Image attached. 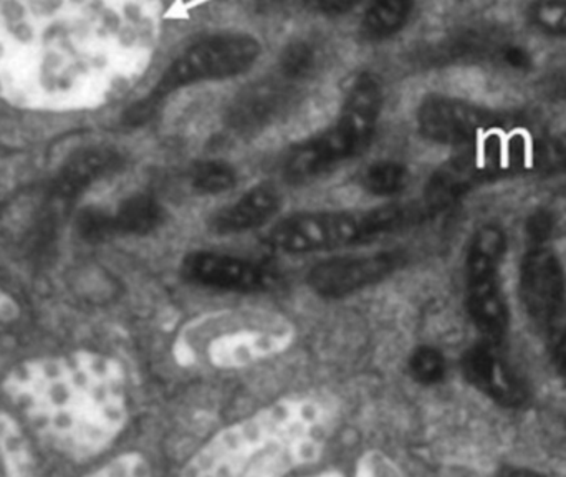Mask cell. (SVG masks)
Here are the masks:
<instances>
[{
    "label": "cell",
    "mask_w": 566,
    "mask_h": 477,
    "mask_svg": "<svg viewBox=\"0 0 566 477\" xmlns=\"http://www.w3.org/2000/svg\"><path fill=\"white\" fill-rule=\"evenodd\" d=\"M419 372L426 376H436L442 372V360L434 352H424L418 359Z\"/></svg>",
    "instance_id": "26"
},
{
    "label": "cell",
    "mask_w": 566,
    "mask_h": 477,
    "mask_svg": "<svg viewBox=\"0 0 566 477\" xmlns=\"http://www.w3.org/2000/svg\"><path fill=\"white\" fill-rule=\"evenodd\" d=\"M282 209V195L274 185H255L235 201L209 218L208 229L216 236H241L274 225Z\"/></svg>",
    "instance_id": "13"
},
{
    "label": "cell",
    "mask_w": 566,
    "mask_h": 477,
    "mask_svg": "<svg viewBox=\"0 0 566 477\" xmlns=\"http://www.w3.org/2000/svg\"><path fill=\"white\" fill-rule=\"evenodd\" d=\"M112 221L113 231L122 235H151L165 221V209L155 196L135 195L122 203Z\"/></svg>",
    "instance_id": "16"
},
{
    "label": "cell",
    "mask_w": 566,
    "mask_h": 477,
    "mask_svg": "<svg viewBox=\"0 0 566 477\" xmlns=\"http://www.w3.org/2000/svg\"><path fill=\"white\" fill-rule=\"evenodd\" d=\"M338 419L325 396H286L219 429L179 477H289L322 458Z\"/></svg>",
    "instance_id": "2"
},
{
    "label": "cell",
    "mask_w": 566,
    "mask_h": 477,
    "mask_svg": "<svg viewBox=\"0 0 566 477\" xmlns=\"http://www.w3.org/2000/svg\"><path fill=\"white\" fill-rule=\"evenodd\" d=\"M356 3L343 2V0H323V2L313 3V9L326 15H343V13L352 12Z\"/></svg>",
    "instance_id": "25"
},
{
    "label": "cell",
    "mask_w": 566,
    "mask_h": 477,
    "mask_svg": "<svg viewBox=\"0 0 566 477\" xmlns=\"http://www.w3.org/2000/svg\"><path fill=\"white\" fill-rule=\"evenodd\" d=\"M499 477H545L541 473L532 471L525 468H504Z\"/></svg>",
    "instance_id": "28"
},
{
    "label": "cell",
    "mask_w": 566,
    "mask_h": 477,
    "mask_svg": "<svg viewBox=\"0 0 566 477\" xmlns=\"http://www.w3.org/2000/svg\"><path fill=\"white\" fill-rule=\"evenodd\" d=\"M555 356H557L558 365L566 372V335L558 340L557 349H555Z\"/></svg>",
    "instance_id": "29"
},
{
    "label": "cell",
    "mask_w": 566,
    "mask_h": 477,
    "mask_svg": "<svg viewBox=\"0 0 566 477\" xmlns=\"http://www.w3.org/2000/svg\"><path fill=\"white\" fill-rule=\"evenodd\" d=\"M382 106L381 80L371 72L359 73L346 90L333 122L286 152L283 179L292 185H306L358 158L375 139Z\"/></svg>",
    "instance_id": "3"
},
{
    "label": "cell",
    "mask_w": 566,
    "mask_h": 477,
    "mask_svg": "<svg viewBox=\"0 0 566 477\" xmlns=\"http://www.w3.org/2000/svg\"><path fill=\"white\" fill-rule=\"evenodd\" d=\"M186 279L216 289L254 292L274 286L279 280L271 263L219 250H189L181 260Z\"/></svg>",
    "instance_id": "8"
},
{
    "label": "cell",
    "mask_w": 566,
    "mask_h": 477,
    "mask_svg": "<svg viewBox=\"0 0 566 477\" xmlns=\"http://www.w3.org/2000/svg\"><path fill=\"white\" fill-rule=\"evenodd\" d=\"M465 369L474 385L497 405L517 409L527 403V388L501 352L499 343L484 340L472 349L465 360Z\"/></svg>",
    "instance_id": "12"
},
{
    "label": "cell",
    "mask_w": 566,
    "mask_h": 477,
    "mask_svg": "<svg viewBox=\"0 0 566 477\" xmlns=\"http://www.w3.org/2000/svg\"><path fill=\"white\" fill-rule=\"evenodd\" d=\"M298 89L277 75L259 80L242 90L228 110L226 122L234 132L255 133L281 120L292 108Z\"/></svg>",
    "instance_id": "11"
},
{
    "label": "cell",
    "mask_w": 566,
    "mask_h": 477,
    "mask_svg": "<svg viewBox=\"0 0 566 477\" xmlns=\"http://www.w3.org/2000/svg\"><path fill=\"white\" fill-rule=\"evenodd\" d=\"M495 56L505 69L514 70V72H527L534 65L532 53L525 46L518 43H505L495 50Z\"/></svg>",
    "instance_id": "24"
},
{
    "label": "cell",
    "mask_w": 566,
    "mask_h": 477,
    "mask_svg": "<svg viewBox=\"0 0 566 477\" xmlns=\"http://www.w3.org/2000/svg\"><path fill=\"white\" fill-rule=\"evenodd\" d=\"M303 477H346L338 469H325V471L315 473V475L303 476Z\"/></svg>",
    "instance_id": "30"
},
{
    "label": "cell",
    "mask_w": 566,
    "mask_h": 477,
    "mask_svg": "<svg viewBox=\"0 0 566 477\" xmlns=\"http://www.w3.org/2000/svg\"><path fill=\"white\" fill-rule=\"evenodd\" d=\"M96 477H151L148 462L139 453H126Z\"/></svg>",
    "instance_id": "22"
},
{
    "label": "cell",
    "mask_w": 566,
    "mask_h": 477,
    "mask_svg": "<svg viewBox=\"0 0 566 477\" xmlns=\"http://www.w3.org/2000/svg\"><path fill=\"white\" fill-rule=\"evenodd\" d=\"M415 12L409 0H378L369 3L361 15V33L369 42H385L406 29Z\"/></svg>",
    "instance_id": "15"
},
{
    "label": "cell",
    "mask_w": 566,
    "mask_h": 477,
    "mask_svg": "<svg viewBox=\"0 0 566 477\" xmlns=\"http://www.w3.org/2000/svg\"><path fill=\"white\" fill-rule=\"evenodd\" d=\"M535 172L566 173V133L537 145Z\"/></svg>",
    "instance_id": "20"
},
{
    "label": "cell",
    "mask_w": 566,
    "mask_h": 477,
    "mask_svg": "<svg viewBox=\"0 0 566 477\" xmlns=\"http://www.w3.org/2000/svg\"><path fill=\"white\" fill-rule=\"evenodd\" d=\"M497 116L484 106L454 96L431 95L419 103L416 126L434 145L464 149L497 128Z\"/></svg>",
    "instance_id": "7"
},
{
    "label": "cell",
    "mask_w": 566,
    "mask_h": 477,
    "mask_svg": "<svg viewBox=\"0 0 566 477\" xmlns=\"http://www.w3.org/2000/svg\"><path fill=\"white\" fill-rule=\"evenodd\" d=\"M115 30L95 3L0 2V98L35 112L85 108Z\"/></svg>",
    "instance_id": "1"
},
{
    "label": "cell",
    "mask_w": 566,
    "mask_h": 477,
    "mask_svg": "<svg viewBox=\"0 0 566 477\" xmlns=\"http://www.w3.org/2000/svg\"><path fill=\"white\" fill-rule=\"evenodd\" d=\"M264 53L259 37L224 30L196 40L166 66L149 95L136 106V123L153 118L166 102L182 90L208 82L235 79L254 69Z\"/></svg>",
    "instance_id": "5"
},
{
    "label": "cell",
    "mask_w": 566,
    "mask_h": 477,
    "mask_svg": "<svg viewBox=\"0 0 566 477\" xmlns=\"http://www.w3.org/2000/svg\"><path fill=\"white\" fill-rule=\"evenodd\" d=\"M405 263V253L399 250L343 253L316 262L310 269L308 282L319 293L342 295L391 277Z\"/></svg>",
    "instance_id": "10"
},
{
    "label": "cell",
    "mask_w": 566,
    "mask_h": 477,
    "mask_svg": "<svg viewBox=\"0 0 566 477\" xmlns=\"http://www.w3.org/2000/svg\"><path fill=\"white\" fill-rule=\"evenodd\" d=\"M557 232V219L548 209H537L525 221V236L531 247H545Z\"/></svg>",
    "instance_id": "21"
},
{
    "label": "cell",
    "mask_w": 566,
    "mask_h": 477,
    "mask_svg": "<svg viewBox=\"0 0 566 477\" xmlns=\"http://www.w3.org/2000/svg\"><path fill=\"white\" fill-rule=\"evenodd\" d=\"M424 218L428 216L421 205L401 203L369 209L300 211L275 221L264 243L283 256L333 252L378 242Z\"/></svg>",
    "instance_id": "4"
},
{
    "label": "cell",
    "mask_w": 566,
    "mask_h": 477,
    "mask_svg": "<svg viewBox=\"0 0 566 477\" xmlns=\"http://www.w3.org/2000/svg\"><path fill=\"white\" fill-rule=\"evenodd\" d=\"M329 50L322 39L298 37L283 45L277 59V73L289 85L302 89L322 75L328 66Z\"/></svg>",
    "instance_id": "14"
},
{
    "label": "cell",
    "mask_w": 566,
    "mask_h": 477,
    "mask_svg": "<svg viewBox=\"0 0 566 477\" xmlns=\"http://www.w3.org/2000/svg\"><path fill=\"white\" fill-rule=\"evenodd\" d=\"M528 17L541 32L566 39V2L547 0V2L534 3Z\"/></svg>",
    "instance_id": "19"
},
{
    "label": "cell",
    "mask_w": 566,
    "mask_h": 477,
    "mask_svg": "<svg viewBox=\"0 0 566 477\" xmlns=\"http://www.w3.org/2000/svg\"><path fill=\"white\" fill-rule=\"evenodd\" d=\"M411 183V169L405 162L382 158L371 163L359 175V188L375 198H398Z\"/></svg>",
    "instance_id": "17"
},
{
    "label": "cell",
    "mask_w": 566,
    "mask_h": 477,
    "mask_svg": "<svg viewBox=\"0 0 566 477\" xmlns=\"http://www.w3.org/2000/svg\"><path fill=\"white\" fill-rule=\"evenodd\" d=\"M507 252V236L497 225H484L472 236L465 257L469 310L485 342L499 343L509 332L507 300L501 282V266Z\"/></svg>",
    "instance_id": "6"
},
{
    "label": "cell",
    "mask_w": 566,
    "mask_h": 477,
    "mask_svg": "<svg viewBox=\"0 0 566 477\" xmlns=\"http://www.w3.org/2000/svg\"><path fill=\"white\" fill-rule=\"evenodd\" d=\"M547 90L555 98L566 102V66L552 73L547 82Z\"/></svg>",
    "instance_id": "27"
},
{
    "label": "cell",
    "mask_w": 566,
    "mask_h": 477,
    "mask_svg": "<svg viewBox=\"0 0 566 477\" xmlns=\"http://www.w3.org/2000/svg\"><path fill=\"white\" fill-rule=\"evenodd\" d=\"M355 477H399L396 466L381 452L363 453L356 463Z\"/></svg>",
    "instance_id": "23"
},
{
    "label": "cell",
    "mask_w": 566,
    "mask_h": 477,
    "mask_svg": "<svg viewBox=\"0 0 566 477\" xmlns=\"http://www.w3.org/2000/svg\"><path fill=\"white\" fill-rule=\"evenodd\" d=\"M521 295L528 317L538 326H552L564 312V263L551 246L531 247L521 266Z\"/></svg>",
    "instance_id": "9"
},
{
    "label": "cell",
    "mask_w": 566,
    "mask_h": 477,
    "mask_svg": "<svg viewBox=\"0 0 566 477\" xmlns=\"http://www.w3.org/2000/svg\"><path fill=\"white\" fill-rule=\"evenodd\" d=\"M239 173L226 159H201L191 165L188 172V186L196 196H221L238 186Z\"/></svg>",
    "instance_id": "18"
}]
</instances>
